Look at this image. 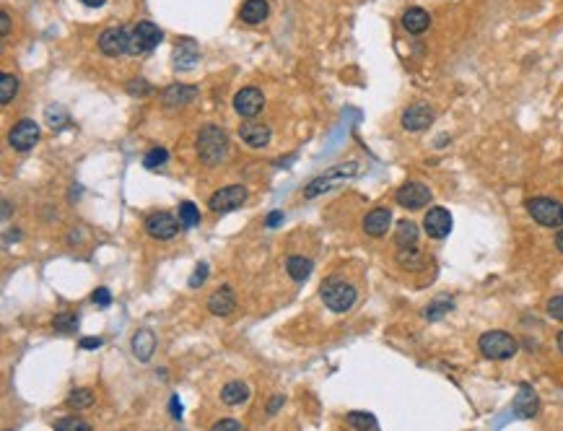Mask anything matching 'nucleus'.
<instances>
[{"mask_svg":"<svg viewBox=\"0 0 563 431\" xmlns=\"http://www.w3.org/2000/svg\"><path fill=\"white\" fill-rule=\"evenodd\" d=\"M229 153V135L226 130L216 128V125H205L198 135V156H200L202 164L208 166H216L221 164Z\"/></svg>","mask_w":563,"mask_h":431,"instance_id":"1","label":"nucleus"},{"mask_svg":"<svg viewBox=\"0 0 563 431\" xmlns=\"http://www.w3.org/2000/svg\"><path fill=\"white\" fill-rule=\"evenodd\" d=\"M319 296H322V302H325V307H330L332 312H348L353 304H356V286H351L348 280H341V278H327L325 283H322V289H319Z\"/></svg>","mask_w":563,"mask_h":431,"instance_id":"2","label":"nucleus"},{"mask_svg":"<svg viewBox=\"0 0 563 431\" xmlns=\"http://www.w3.org/2000/svg\"><path fill=\"white\" fill-rule=\"evenodd\" d=\"M478 348L490 361H506L519 351V343L514 335L504 333V330H490V333H483L478 338Z\"/></svg>","mask_w":563,"mask_h":431,"instance_id":"3","label":"nucleus"},{"mask_svg":"<svg viewBox=\"0 0 563 431\" xmlns=\"http://www.w3.org/2000/svg\"><path fill=\"white\" fill-rule=\"evenodd\" d=\"M353 174H359V164H356V162L338 164V166L327 169L325 174L314 177V180H312V182L304 187V198H317L319 193H327V190L338 187L341 182H345L348 177H353Z\"/></svg>","mask_w":563,"mask_h":431,"instance_id":"4","label":"nucleus"},{"mask_svg":"<svg viewBox=\"0 0 563 431\" xmlns=\"http://www.w3.org/2000/svg\"><path fill=\"white\" fill-rule=\"evenodd\" d=\"M527 213L532 221H537L545 229H561L563 227V203L553 198H530L527 200Z\"/></svg>","mask_w":563,"mask_h":431,"instance_id":"5","label":"nucleus"},{"mask_svg":"<svg viewBox=\"0 0 563 431\" xmlns=\"http://www.w3.org/2000/svg\"><path fill=\"white\" fill-rule=\"evenodd\" d=\"M164 42V32H161L156 23L140 21L130 29V55H146L153 52L159 44Z\"/></svg>","mask_w":563,"mask_h":431,"instance_id":"6","label":"nucleus"},{"mask_svg":"<svg viewBox=\"0 0 563 431\" xmlns=\"http://www.w3.org/2000/svg\"><path fill=\"white\" fill-rule=\"evenodd\" d=\"M247 187L245 184H229V187H221L211 195L208 200V208L213 213H231L236 208H242L247 203Z\"/></svg>","mask_w":563,"mask_h":431,"instance_id":"7","label":"nucleus"},{"mask_svg":"<svg viewBox=\"0 0 563 431\" xmlns=\"http://www.w3.org/2000/svg\"><path fill=\"white\" fill-rule=\"evenodd\" d=\"M39 140V125L34 119H21L19 125H13L8 133V143L13 151H32Z\"/></svg>","mask_w":563,"mask_h":431,"instance_id":"8","label":"nucleus"},{"mask_svg":"<svg viewBox=\"0 0 563 431\" xmlns=\"http://www.w3.org/2000/svg\"><path fill=\"white\" fill-rule=\"evenodd\" d=\"M431 190L426 187L423 182H405L397 193H394V200L403 205V208H408V211H418V208H423L426 203H431Z\"/></svg>","mask_w":563,"mask_h":431,"instance_id":"9","label":"nucleus"},{"mask_svg":"<svg viewBox=\"0 0 563 431\" xmlns=\"http://www.w3.org/2000/svg\"><path fill=\"white\" fill-rule=\"evenodd\" d=\"M99 50L109 57H120L122 52L130 50V29L125 26H112V29H104L102 37H99Z\"/></svg>","mask_w":563,"mask_h":431,"instance_id":"10","label":"nucleus"},{"mask_svg":"<svg viewBox=\"0 0 563 431\" xmlns=\"http://www.w3.org/2000/svg\"><path fill=\"white\" fill-rule=\"evenodd\" d=\"M180 218H174L169 211H156L146 218V231L153 239H171L180 231Z\"/></svg>","mask_w":563,"mask_h":431,"instance_id":"11","label":"nucleus"},{"mask_svg":"<svg viewBox=\"0 0 563 431\" xmlns=\"http://www.w3.org/2000/svg\"><path fill=\"white\" fill-rule=\"evenodd\" d=\"M263 107H265V97H263L260 88L247 86L242 88V91H236V97H234L236 115H242V117H257V115L263 112Z\"/></svg>","mask_w":563,"mask_h":431,"instance_id":"12","label":"nucleus"},{"mask_svg":"<svg viewBox=\"0 0 563 431\" xmlns=\"http://www.w3.org/2000/svg\"><path fill=\"white\" fill-rule=\"evenodd\" d=\"M239 138L245 140L249 149H265L267 143H270V138H273V130H270V125H265V122L249 117L247 122L239 125Z\"/></svg>","mask_w":563,"mask_h":431,"instance_id":"13","label":"nucleus"},{"mask_svg":"<svg viewBox=\"0 0 563 431\" xmlns=\"http://www.w3.org/2000/svg\"><path fill=\"white\" fill-rule=\"evenodd\" d=\"M423 231L431 239L449 237V231H452V213H449L446 208H439V205L431 208L423 218Z\"/></svg>","mask_w":563,"mask_h":431,"instance_id":"14","label":"nucleus"},{"mask_svg":"<svg viewBox=\"0 0 563 431\" xmlns=\"http://www.w3.org/2000/svg\"><path fill=\"white\" fill-rule=\"evenodd\" d=\"M514 413L519 416V419H535L537 416V410H540V400H537V392L527 385V382H522L519 390H517V398H514Z\"/></svg>","mask_w":563,"mask_h":431,"instance_id":"15","label":"nucleus"},{"mask_svg":"<svg viewBox=\"0 0 563 431\" xmlns=\"http://www.w3.org/2000/svg\"><path fill=\"white\" fill-rule=\"evenodd\" d=\"M434 122V109L428 104H413L403 112V128L410 133H421Z\"/></svg>","mask_w":563,"mask_h":431,"instance_id":"16","label":"nucleus"},{"mask_svg":"<svg viewBox=\"0 0 563 431\" xmlns=\"http://www.w3.org/2000/svg\"><path fill=\"white\" fill-rule=\"evenodd\" d=\"M205 307H208V312L216 314V317H226V314H231L236 309V296L229 286H221L218 291H213L211 296H208Z\"/></svg>","mask_w":563,"mask_h":431,"instance_id":"17","label":"nucleus"},{"mask_svg":"<svg viewBox=\"0 0 563 431\" xmlns=\"http://www.w3.org/2000/svg\"><path fill=\"white\" fill-rule=\"evenodd\" d=\"M200 63V47L195 39H182L174 50V68L177 70H192L195 65Z\"/></svg>","mask_w":563,"mask_h":431,"instance_id":"18","label":"nucleus"},{"mask_svg":"<svg viewBox=\"0 0 563 431\" xmlns=\"http://www.w3.org/2000/svg\"><path fill=\"white\" fill-rule=\"evenodd\" d=\"M192 99H198V88L187 86V84H171V86L161 91V102L166 107H184V104H190Z\"/></svg>","mask_w":563,"mask_h":431,"instance_id":"19","label":"nucleus"},{"mask_svg":"<svg viewBox=\"0 0 563 431\" xmlns=\"http://www.w3.org/2000/svg\"><path fill=\"white\" fill-rule=\"evenodd\" d=\"M390 224H392L390 208H374L372 213H366V218H363V231L369 237H384L390 231Z\"/></svg>","mask_w":563,"mask_h":431,"instance_id":"20","label":"nucleus"},{"mask_svg":"<svg viewBox=\"0 0 563 431\" xmlns=\"http://www.w3.org/2000/svg\"><path fill=\"white\" fill-rule=\"evenodd\" d=\"M403 26L408 34H423L426 29L431 26V16H428L426 8L413 6V8H408V11L403 13Z\"/></svg>","mask_w":563,"mask_h":431,"instance_id":"21","label":"nucleus"},{"mask_svg":"<svg viewBox=\"0 0 563 431\" xmlns=\"http://www.w3.org/2000/svg\"><path fill=\"white\" fill-rule=\"evenodd\" d=\"M153 351H156V335L151 330H138L133 335V354L138 356L140 361H149Z\"/></svg>","mask_w":563,"mask_h":431,"instance_id":"22","label":"nucleus"},{"mask_svg":"<svg viewBox=\"0 0 563 431\" xmlns=\"http://www.w3.org/2000/svg\"><path fill=\"white\" fill-rule=\"evenodd\" d=\"M267 13H270V8H267L265 0H247L245 6H242V21L255 26V23L265 21Z\"/></svg>","mask_w":563,"mask_h":431,"instance_id":"23","label":"nucleus"},{"mask_svg":"<svg viewBox=\"0 0 563 431\" xmlns=\"http://www.w3.org/2000/svg\"><path fill=\"white\" fill-rule=\"evenodd\" d=\"M286 270H288V276L296 280V283H304V280L312 276L314 265H312V260H309V258H301V255H291V258L286 260Z\"/></svg>","mask_w":563,"mask_h":431,"instance_id":"24","label":"nucleus"},{"mask_svg":"<svg viewBox=\"0 0 563 431\" xmlns=\"http://www.w3.org/2000/svg\"><path fill=\"white\" fill-rule=\"evenodd\" d=\"M247 398H249V387H247L245 382H229V385H223L221 400L226 405H242Z\"/></svg>","mask_w":563,"mask_h":431,"instance_id":"25","label":"nucleus"},{"mask_svg":"<svg viewBox=\"0 0 563 431\" xmlns=\"http://www.w3.org/2000/svg\"><path fill=\"white\" fill-rule=\"evenodd\" d=\"M394 242H397V247H415L418 245V227L408 218L400 221L397 231H394Z\"/></svg>","mask_w":563,"mask_h":431,"instance_id":"26","label":"nucleus"},{"mask_svg":"<svg viewBox=\"0 0 563 431\" xmlns=\"http://www.w3.org/2000/svg\"><path fill=\"white\" fill-rule=\"evenodd\" d=\"M452 309H455V302H452L449 296H439V299H434V302L426 307L423 314H426V320H431V323H434V320H441L444 314H449Z\"/></svg>","mask_w":563,"mask_h":431,"instance_id":"27","label":"nucleus"},{"mask_svg":"<svg viewBox=\"0 0 563 431\" xmlns=\"http://www.w3.org/2000/svg\"><path fill=\"white\" fill-rule=\"evenodd\" d=\"M65 405H68V408H75V410L91 408V405H94V392H91V390H86V387L73 390V392L65 398Z\"/></svg>","mask_w":563,"mask_h":431,"instance_id":"28","label":"nucleus"},{"mask_svg":"<svg viewBox=\"0 0 563 431\" xmlns=\"http://www.w3.org/2000/svg\"><path fill=\"white\" fill-rule=\"evenodd\" d=\"M345 421H348V426H353V429H379V421L374 419L372 413H366V410H353V413H348L345 416Z\"/></svg>","mask_w":563,"mask_h":431,"instance_id":"29","label":"nucleus"},{"mask_svg":"<svg viewBox=\"0 0 563 431\" xmlns=\"http://www.w3.org/2000/svg\"><path fill=\"white\" fill-rule=\"evenodd\" d=\"M19 91V78L13 73H3L0 76V104H8Z\"/></svg>","mask_w":563,"mask_h":431,"instance_id":"30","label":"nucleus"},{"mask_svg":"<svg viewBox=\"0 0 563 431\" xmlns=\"http://www.w3.org/2000/svg\"><path fill=\"white\" fill-rule=\"evenodd\" d=\"M180 224H182V229H192V227L200 224V211H198V205L190 203V200L180 205Z\"/></svg>","mask_w":563,"mask_h":431,"instance_id":"31","label":"nucleus"},{"mask_svg":"<svg viewBox=\"0 0 563 431\" xmlns=\"http://www.w3.org/2000/svg\"><path fill=\"white\" fill-rule=\"evenodd\" d=\"M166 162H169V151H166V149H161V146L151 149V151L143 156V166H146V169H161Z\"/></svg>","mask_w":563,"mask_h":431,"instance_id":"32","label":"nucleus"},{"mask_svg":"<svg viewBox=\"0 0 563 431\" xmlns=\"http://www.w3.org/2000/svg\"><path fill=\"white\" fill-rule=\"evenodd\" d=\"M53 327L55 333H75V327H78V317H75L73 312H60L57 317L53 320Z\"/></svg>","mask_w":563,"mask_h":431,"instance_id":"33","label":"nucleus"},{"mask_svg":"<svg viewBox=\"0 0 563 431\" xmlns=\"http://www.w3.org/2000/svg\"><path fill=\"white\" fill-rule=\"evenodd\" d=\"M397 260H400V265H405V268H421V265H423V258H421V252L415 247H400Z\"/></svg>","mask_w":563,"mask_h":431,"instance_id":"34","label":"nucleus"},{"mask_svg":"<svg viewBox=\"0 0 563 431\" xmlns=\"http://www.w3.org/2000/svg\"><path fill=\"white\" fill-rule=\"evenodd\" d=\"M55 429H57V431H65V429L88 431V429H91V423H88V421H81V419H60V421H55Z\"/></svg>","mask_w":563,"mask_h":431,"instance_id":"35","label":"nucleus"},{"mask_svg":"<svg viewBox=\"0 0 563 431\" xmlns=\"http://www.w3.org/2000/svg\"><path fill=\"white\" fill-rule=\"evenodd\" d=\"M65 119H68V115L63 112V107H47V122H50V128H63Z\"/></svg>","mask_w":563,"mask_h":431,"instance_id":"36","label":"nucleus"},{"mask_svg":"<svg viewBox=\"0 0 563 431\" xmlns=\"http://www.w3.org/2000/svg\"><path fill=\"white\" fill-rule=\"evenodd\" d=\"M91 302L99 307V309H106L109 304H112V294H109V289H104V286H99L94 294H91Z\"/></svg>","mask_w":563,"mask_h":431,"instance_id":"37","label":"nucleus"},{"mask_svg":"<svg viewBox=\"0 0 563 431\" xmlns=\"http://www.w3.org/2000/svg\"><path fill=\"white\" fill-rule=\"evenodd\" d=\"M208 273H211V268H208V262H200L198 268H195V273L190 276V289H198L202 280L208 278Z\"/></svg>","mask_w":563,"mask_h":431,"instance_id":"38","label":"nucleus"},{"mask_svg":"<svg viewBox=\"0 0 563 431\" xmlns=\"http://www.w3.org/2000/svg\"><path fill=\"white\" fill-rule=\"evenodd\" d=\"M548 314H551L553 320L563 323V296H553L551 302H548Z\"/></svg>","mask_w":563,"mask_h":431,"instance_id":"39","label":"nucleus"},{"mask_svg":"<svg viewBox=\"0 0 563 431\" xmlns=\"http://www.w3.org/2000/svg\"><path fill=\"white\" fill-rule=\"evenodd\" d=\"M128 94H138V97H146V94H151V86L143 81V78H138V81H130L128 84Z\"/></svg>","mask_w":563,"mask_h":431,"instance_id":"40","label":"nucleus"},{"mask_svg":"<svg viewBox=\"0 0 563 431\" xmlns=\"http://www.w3.org/2000/svg\"><path fill=\"white\" fill-rule=\"evenodd\" d=\"M221 429H234V431H242V421H234V419H221L213 423V431H221Z\"/></svg>","mask_w":563,"mask_h":431,"instance_id":"41","label":"nucleus"},{"mask_svg":"<svg viewBox=\"0 0 563 431\" xmlns=\"http://www.w3.org/2000/svg\"><path fill=\"white\" fill-rule=\"evenodd\" d=\"M283 221V211H273V213H267V218H265V227L267 229H276L278 224Z\"/></svg>","mask_w":563,"mask_h":431,"instance_id":"42","label":"nucleus"},{"mask_svg":"<svg viewBox=\"0 0 563 431\" xmlns=\"http://www.w3.org/2000/svg\"><path fill=\"white\" fill-rule=\"evenodd\" d=\"M169 408H171V419L180 421V419H182V403H180V398H177V395H171Z\"/></svg>","mask_w":563,"mask_h":431,"instance_id":"43","label":"nucleus"},{"mask_svg":"<svg viewBox=\"0 0 563 431\" xmlns=\"http://www.w3.org/2000/svg\"><path fill=\"white\" fill-rule=\"evenodd\" d=\"M81 348H84V351H96V348H99V345H102V338H81Z\"/></svg>","mask_w":563,"mask_h":431,"instance_id":"44","label":"nucleus"},{"mask_svg":"<svg viewBox=\"0 0 563 431\" xmlns=\"http://www.w3.org/2000/svg\"><path fill=\"white\" fill-rule=\"evenodd\" d=\"M0 34H3V37H8V34H11V16H8L6 11L0 13Z\"/></svg>","mask_w":563,"mask_h":431,"instance_id":"45","label":"nucleus"},{"mask_svg":"<svg viewBox=\"0 0 563 431\" xmlns=\"http://www.w3.org/2000/svg\"><path fill=\"white\" fill-rule=\"evenodd\" d=\"M280 405H283V398H273V400H270V405H267V413H270V416H273V413H278V408H280Z\"/></svg>","mask_w":563,"mask_h":431,"instance_id":"46","label":"nucleus"},{"mask_svg":"<svg viewBox=\"0 0 563 431\" xmlns=\"http://www.w3.org/2000/svg\"><path fill=\"white\" fill-rule=\"evenodd\" d=\"M81 3H84L86 8H102L106 0H81Z\"/></svg>","mask_w":563,"mask_h":431,"instance_id":"47","label":"nucleus"},{"mask_svg":"<svg viewBox=\"0 0 563 431\" xmlns=\"http://www.w3.org/2000/svg\"><path fill=\"white\" fill-rule=\"evenodd\" d=\"M555 247H558V252L563 255V227L558 229V234H555Z\"/></svg>","mask_w":563,"mask_h":431,"instance_id":"48","label":"nucleus"},{"mask_svg":"<svg viewBox=\"0 0 563 431\" xmlns=\"http://www.w3.org/2000/svg\"><path fill=\"white\" fill-rule=\"evenodd\" d=\"M8 213H11V203H8V200H3V216L8 218Z\"/></svg>","mask_w":563,"mask_h":431,"instance_id":"49","label":"nucleus"},{"mask_svg":"<svg viewBox=\"0 0 563 431\" xmlns=\"http://www.w3.org/2000/svg\"><path fill=\"white\" fill-rule=\"evenodd\" d=\"M555 343H558V351H561V354H563V330H561V333H558V341H555Z\"/></svg>","mask_w":563,"mask_h":431,"instance_id":"50","label":"nucleus"}]
</instances>
